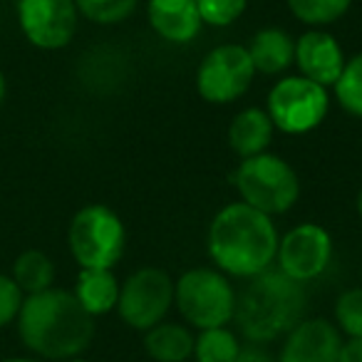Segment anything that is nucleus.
<instances>
[{"label": "nucleus", "instance_id": "9d476101", "mask_svg": "<svg viewBox=\"0 0 362 362\" xmlns=\"http://www.w3.org/2000/svg\"><path fill=\"white\" fill-rule=\"evenodd\" d=\"M332 261V236L320 223H298L278 241V271L298 283H308L325 273Z\"/></svg>", "mask_w": 362, "mask_h": 362}, {"label": "nucleus", "instance_id": "20e7f679", "mask_svg": "<svg viewBox=\"0 0 362 362\" xmlns=\"http://www.w3.org/2000/svg\"><path fill=\"white\" fill-rule=\"evenodd\" d=\"M231 181L243 204L268 216L291 211L300 199V179L296 169L271 151L241 159Z\"/></svg>", "mask_w": 362, "mask_h": 362}, {"label": "nucleus", "instance_id": "f3484780", "mask_svg": "<svg viewBox=\"0 0 362 362\" xmlns=\"http://www.w3.org/2000/svg\"><path fill=\"white\" fill-rule=\"evenodd\" d=\"M122 283L112 273V268H82L77 276L75 298L92 317L107 315L117 308Z\"/></svg>", "mask_w": 362, "mask_h": 362}, {"label": "nucleus", "instance_id": "0eeeda50", "mask_svg": "<svg viewBox=\"0 0 362 362\" xmlns=\"http://www.w3.org/2000/svg\"><path fill=\"white\" fill-rule=\"evenodd\" d=\"M330 110V95L322 85L303 75H291L271 87L266 112L283 134H308L317 129Z\"/></svg>", "mask_w": 362, "mask_h": 362}, {"label": "nucleus", "instance_id": "bb28decb", "mask_svg": "<svg viewBox=\"0 0 362 362\" xmlns=\"http://www.w3.org/2000/svg\"><path fill=\"white\" fill-rule=\"evenodd\" d=\"M337 362H362V337H347L340 342Z\"/></svg>", "mask_w": 362, "mask_h": 362}, {"label": "nucleus", "instance_id": "2eb2a0df", "mask_svg": "<svg viewBox=\"0 0 362 362\" xmlns=\"http://www.w3.org/2000/svg\"><path fill=\"white\" fill-rule=\"evenodd\" d=\"M273 132H276V127H273L266 110L246 107L228 124V146L233 149V154L248 159V156L268 151L273 141Z\"/></svg>", "mask_w": 362, "mask_h": 362}, {"label": "nucleus", "instance_id": "aec40b11", "mask_svg": "<svg viewBox=\"0 0 362 362\" xmlns=\"http://www.w3.org/2000/svg\"><path fill=\"white\" fill-rule=\"evenodd\" d=\"M241 352V342L233 330L223 327H209L199 330L194 337V360L197 362H233Z\"/></svg>", "mask_w": 362, "mask_h": 362}, {"label": "nucleus", "instance_id": "ddd939ff", "mask_svg": "<svg viewBox=\"0 0 362 362\" xmlns=\"http://www.w3.org/2000/svg\"><path fill=\"white\" fill-rule=\"evenodd\" d=\"M342 335L322 317L300 320L286 335L278 362H337Z\"/></svg>", "mask_w": 362, "mask_h": 362}, {"label": "nucleus", "instance_id": "f8f14e48", "mask_svg": "<svg viewBox=\"0 0 362 362\" xmlns=\"http://www.w3.org/2000/svg\"><path fill=\"white\" fill-rule=\"evenodd\" d=\"M345 52L340 42L325 28H310L296 40V62L303 77L317 82L327 90L337 82L345 67Z\"/></svg>", "mask_w": 362, "mask_h": 362}, {"label": "nucleus", "instance_id": "423d86ee", "mask_svg": "<svg viewBox=\"0 0 362 362\" xmlns=\"http://www.w3.org/2000/svg\"><path fill=\"white\" fill-rule=\"evenodd\" d=\"M67 246L80 268H115L127 248V228L105 204L82 206L67 228Z\"/></svg>", "mask_w": 362, "mask_h": 362}, {"label": "nucleus", "instance_id": "a878e982", "mask_svg": "<svg viewBox=\"0 0 362 362\" xmlns=\"http://www.w3.org/2000/svg\"><path fill=\"white\" fill-rule=\"evenodd\" d=\"M23 300H25V296L16 286V281L11 276H6V273H0V327H6L13 320H18Z\"/></svg>", "mask_w": 362, "mask_h": 362}, {"label": "nucleus", "instance_id": "c85d7f7f", "mask_svg": "<svg viewBox=\"0 0 362 362\" xmlns=\"http://www.w3.org/2000/svg\"><path fill=\"white\" fill-rule=\"evenodd\" d=\"M6 90H8L6 75H3V70H0V105H3V100H6Z\"/></svg>", "mask_w": 362, "mask_h": 362}, {"label": "nucleus", "instance_id": "dca6fc26", "mask_svg": "<svg viewBox=\"0 0 362 362\" xmlns=\"http://www.w3.org/2000/svg\"><path fill=\"white\" fill-rule=\"evenodd\" d=\"M248 55L261 75H281L296 62V40L281 28H263L248 42Z\"/></svg>", "mask_w": 362, "mask_h": 362}, {"label": "nucleus", "instance_id": "7ed1b4c3", "mask_svg": "<svg viewBox=\"0 0 362 362\" xmlns=\"http://www.w3.org/2000/svg\"><path fill=\"white\" fill-rule=\"evenodd\" d=\"M305 283L288 278L278 268L248 278L246 288L236 293V320L241 335L253 345L286 337L300 320H305Z\"/></svg>", "mask_w": 362, "mask_h": 362}, {"label": "nucleus", "instance_id": "412c9836", "mask_svg": "<svg viewBox=\"0 0 362 362\" xmlns=\"http://www.w3.org/2000/svg\"><path fill=\"white\" fill-rule=\"evenodd\" d=\"M293 18L305 23L308 28H327L337 23L347 11L352 0H286Z\"/></svg>", "mask_w": 362, "mask_h": 362}, {"label": "nucleus", "instance_id": "6ab92c4d", "mask_svg": "<svg viewBox=\"0 0 362 362\" xmlns=\"http://www.w3.org/2000/svg\"><path fill=\"white\" fill-rule=\"evenodd\" d=\"M11 278L23 291V296H35V293L52 288V283H55V263H52V258L47 253L30 248V251H23L16 258Z\"/></svg>", "mask_w": 362, "mask_h": 362}, {"label": "nucleus", "instance_id": "b1692460", "mask_svg": "<svg viewBox=\"0 0 362 362\" xmlns=\"http://www.w3.org/2000/svg\"><path fill=\"white\" fill-rule=\"evenodd\" d=\"M337 330L347 337H362V288H350L340 293L335 303Z\"/></svg>", "mask_w": 362, "mask_h": 362}, {"label": "nucleus", "instance_id": "c756f323", "mask_svg": "<svg viewBox=\"0 0 362 362\" xmlns=\"http://www.w3.org/2000/svg\"><path fill=\"white\" fill-rule=\"evenodd\" d=\"M355 209H357V216L362 218V189H360V194H357V199H355Z\"/></svg>", "mask_w": 362, "mask_h": 362}, {"label": "nucleus", "instance_id": "7c9ffc66", "mask_svg": "<svg viewBox=\"0 0 362 362\" xmlns=\"http://www.w3.org/2000/svg\"><path fill=\"white\" fill-rule=\"evenodd\" d=\"M3 362H37V360H28V357H11V360H3Z\"/></svg>", "mask_w": 362, "mask_h": 362}, {"label": "nucleus", "instance_id": "393cba45", "mask_svg": "<svg viewBox=\"0 0 362 362\" xmlns=\"http://www.w3.org/2000/svg\"><path fill=\"white\" fill-rule=\"evenodd\" d=\"M202 23L211 28L233 25L246 13L248 0H197Z\"/></svg>", "mask_w": 362, "mask_h": 362}, {"label": "nucleus", "instance_id": "39448f33", "mask_svg": "<svg viewBox=\"0 0 362 362\" xmlns=\"http://www.w3.org/2000/svg\"><path fill=\"white\" fill-rule=\"evenodd\" d=\"M174 305L197 330L223 327L236 313V291L218 268H192L174 281Z\"/></svg>", "mask_w": 362, "mask_h": 362}, {"label": "nucleus", "instance_id": "cd10ccee", "mask_svg": "<svg viewBox=\"0 0 362 362\" xmlns=\"http://www.w3.org/2000/svg\"><path fill=\"white\" fill-rule=\"evenodd\" d=\"M233 362H278V360L268 350H263L261 345H253L251 342V345L241 347V352H238V357Z\"/></svg>", "mask_w": 362, "mask_h": 362}, {"label": "nucleus", "instance_id": "4be33fe9", "mask_svg": "<svg viewBox=\"0 0 362 362\" xmlns=\"http://www.w3.org/2000/svg\"><path fill=\"white\" fill-rule=\"evenodd\" d=\"M332 90H335V100L340 102L342 110L362 119V52H357L345 62Z\"/></svg>", "mask_w": 362, "mask_h": 362}, {"label": "nucleus", "instance_id": "a211bd4d", "mask_svg": "<svg viewBox=\"0 0 362 362\" xmlns=\"http://www.w3.org/2000/svg\"><path fill=\"white\" fill-rule=\"evenodd\" d=\"M144 350L154 362H187L194 355V335L181 322L161 320L146 330Z\"/></svg>", "mask_w": 362, "mask_h": 362}, {"label": "nucleus", "instance_id": "f257e3e1", "mask_svg": "<svg viewBox=\"0 0 362 362\" xmlns=\"http://www.w3.org/2000/svg\"><path fill=\"white\" fill-rule=\"evenodd\" d=\"M18 332L23 345L45 360H72L90 347L95 337V317L80 305L75 293L47 288L25 296L18 313Z\"/></svg>", "mask_w": 362, "mask_h": 362}, {"label": "nucleus", "instance_id": "2f4dec72", "mask_svg": "<svg viewBox=\"0 0 362 362\" xmlns=\"http://www.w3.org/2000/svg\"><path fill=\"white\" fill-rule=\"evenodd\" d=\"M65 362H87V360H82V357H72V360H65Z\"/></svg>", "mask_w": 362, "mask_h": 362}, {"label": "nucleus", "instance_id": "f03ea898", "mask_svg": "<svg viewBox=\"0 0 362 362\" xmlns=\"http://www.w3.org/2000/svg\"><path fill=\"white\" fill-rule=\"evenodd\" d=\"M278 241L281 236L273 216L243 202H233L211 218L206 248L223 276L248 281L276 263Z\"/></svg>", "mask_w": 362, "mask_h": 362}, {"label": "nucleus", "instance_id": "9b49d317", "mask_svg": "<svg viewBox=\"0 0 362 362\" xmlns=\"http://www.w3.org/2000/svg\"><path fill=\"white\" fill-rule=\"evenodd\" d=\"M75 0H21L18 23L28 42L40 50H62L77 33Z\"/></svg>", "mask_w": 362, "mask_h": 362}, {"label": "nucleus", "instance_id": "5701e85b", "mask_svg": "<svg viewBox=\"0 0 362 362\" xmlns=\"http://www.w3.org/2000/svg\"><path fill=\"white\" fill-rule=\"evenodd\" d=\"M139 0H75L77 13L95 25H119L136 11Z\"/></svg>", "mask_w": 362, "mask_h": 362}, {"label": "nucleus", "instance_id": "1a4fd4ad", "mask_svg": "<svg viewBox=\"0 0 362 362\" xmlns=\"http://www.w3.org/2000/svg\"><path fill=\"white\" fill-rule=\"evenodd\" d=\"M174 305V278L161 268H139L119 288L115 310L134 330L159 325Z\"/></svg>", "mask_w": 362, "mask_h": 362}, {"label": "nucleus", "instance_id": "4468645a", "mask_svg": "<svg viewBox=\"0 0 362 362\" xmlns=\"http://www.w3.org/2000/svg\"><path fill=\"white\" fill-rule=\"evenodd\" d=\"M146 16L151 30L171 45L197 40L204 25L197 0H149Z\"/></svg>", "mask_w": 362, "mask_h": 362}, {"label": "nucleus", "instance_id": "6e6552de", "mask_svg": "<svg viewBox=\"0 0 362 362\" xmlns=\"http://www.w3.org/2000/svg\"><path fill=\"white\" fill-rule=\"evenodd\" d=\"M256 77L246 45L226 42L204 55L197 70V92L211 105H228L243 97Z\"/></svg>", "mask_w": 362, "mask_h": 362}]
</instances>
